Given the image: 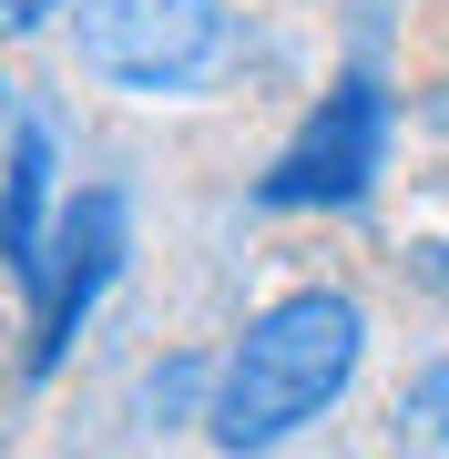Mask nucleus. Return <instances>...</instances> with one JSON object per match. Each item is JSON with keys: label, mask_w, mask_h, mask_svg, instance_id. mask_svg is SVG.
<instances>
[{"label": "nucleus", "mask_w": 449, "mask_h": 459, "mask_svg": "<svg viewBox=\"0 0 449 459\" xmlns=\"http://www.w3.org/2000/svg\"><path fill=\"white\" fill-rule=\"evenodd\" d=\"M51 11H72V0H0V31L31 41V31H51Z\"/></svg>", "instance_id": "nucleus-8"}, {"label": "nucleus", "mask_w": 449, "mask_h": 459, "mask_svg": "<svg viewBox=\"0 0 449 459\" xmlns=\"http://www.w3.org/2000/svg\"><path fill=\"white\" fill-rule=\"evenodd\" d=\"M367 358V307L348 286H297L235 337V358L215 368V409H204V439L215 449H276L297 439L307 419H327L348 398V377Z\"/></svg>", "instance_id": "nucleus-1"}, {"label": "nucleus", "mask_w": 449, "mask_h": 459, "mask_svg": "<svg viewBox=\"0 0 449 459\" xmlns=\"http://www.w3.org/2000/svg\"><path fill=\"white\" fill-rule=\"evenodd\" d=\"M399 439L449 449V358H439V368H419L409 388H399Z\"/></svg>", "instance_id": "nucleus-7"}, {"label": "nucleus", "mask_w": 449, "mask_h": 459, "mask_svg": "<svg viewBox=\"0 0 449 459\" xmlns=\"http://www.w3.org/2000/svg\"><path fill=\"white\" fill-rule=\"evenodd\" d=\"M204 409H215V388H204V358H174V368H153V377H143V419H153V429L204 419Z\"/></svg>", "instance_id": "nucleus-6"}, {"label": "nucleus", "mask_w": 449, "mask_h": 459, "mask_svg": "<svg viewBox=\"0 0 449 459\" xmlns=\"http://www.w3.org/2000/svg\"><path fill=\"white\" fill-rule=\"evenodd\" d=\"M62 133H51V113L31 92L11 102V195H0V255H11V286H31L41 276V246H51V225H62Z\"/></svg>", "instance_id": "nucleus-5"}, {"label": "nucleus", "mask_w": 449, "mask_h": 459, "mask_svg": "<svg viewBox=\"0 0 449 459\" xmlns=\"http://www.w3.org/2000/svg\"><path fill=\"white\" fill-rule=\"evenodd\" d=\"M123 255H134V204H123V184L72 195L62 225H51V246H41V276L21 286L31 296V347H21V377H31V388L72 358V337H82V316L102 307V286L123 276Z\"/></svg>", "instance_id": "nucleus-3"}, {"label": "nucleus", "mask_w": 449, "mask_h": 459, "mask_svg": "<svg viewBox=\"0 0 449 459\" xmlns=\"http://www.w3.org/2000/svg\"><path fill=\"white\" fill-rule=\"evenodd\" d=\"M409 276L429 286V296H449V246H439V235H429V246H409Z\"/></svg>", "instance_id": "nucleus-9"}, {"label": "nucleus", "mask_w": 449, "mask_h": 459, "mask_svg": "<svg viewBox=\"0 0 449 459\" xmlns=\"http://www.w3.org/2000/svg\"><path fill=\"white\" fill-rule=\"evenodd\" d=\"M72 41L113 92L184 102L225 72L235 21H225V0H72Z\"/></svg>", "instance_id": "nucleus-2"}, {"label": "nucleus", "mask_w": 449, "mask_h": 459, "mask_svg": "<svg viewBox=\"0 0 449 459\" xmlns=\"http://www.w3.org/2000/svg\"><path fill=\"white\" fill-rule=\"evenodd\" d=\"M388 133H399L388 92L367 82V72H348V82H337V92L307 113V133L266 164L255 204H266V214H307V204L348 214V204H367V184L388 174Z\"/></svg>", "instance_id": "nucleus-4"}]
</instances>
